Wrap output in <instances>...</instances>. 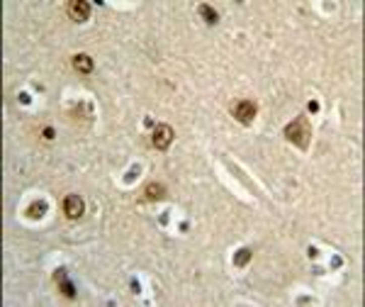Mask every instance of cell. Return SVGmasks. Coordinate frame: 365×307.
<instances>
[{
    "label": "cell",
    "instance_id": "cell-1",
    "mask_svg": "<svg viewBox=\"0 0 365 307\" xmlns=\"http://www.w3.org/2000/svg\"><path fill=\"white\" fill-rule=\"evenodd\" d=\"M309 134H312V127H309L307 117H295L290 125L285 127V137L287 141H292L299 149H307L309 146Z\"/></svg>",
    "mask_w": 365,
    "mask_h": 307
},
{
    "label": "cell",
    "instance_id": "cell-2",
    "mask_svg": "<svg viewBox=\"0 0 365 307\" xmlns=\"http://www.w3.org/2000/svg\"><path fill=\"white\" fill-rule=\"evenodd\" d=\"M231 112H234V117L239 120L241 125H251L256 112H258V105H256V100H239Z\"/></svg>",
    "mask_w": 365,
    "mask_h": 307
},
{
    "label": "cell",
    "instance_id": "cell-3",
    "mask_svg": "<svg viewBox=\"0 0 365 307\" xmlns=\"http://www.w3.org/2000/svg\"><path fill=\"white\" fill-rule=\"evenodd\" d=\"M170 141H173V127L170 125H158L154 129V134H151V144H154V149L158 151H166L170 146Z\"/></svg>",
    "mask_w": 365,
    "mask_h": 307
},
{
    "label": "cell",
    "instance_id": "cell-4",
    "mask_svg": "<svg viewBox=\"0 0 365 307\" xmlns=\"http://www.w3.org/2000/svg\"><path fill=\"white\" fill-rule=\"evenodd\" d=\"M64 212H66L69 220H78V217L85 212L83 197L81 195H66V200H64Z\"/></svg>",
    "mask_w": 365,
    "mask_h": 307
},
{
    "label": "cell",
    "instance_id": "cell-5",
    "mask_svg": "<svg viewBox=\"0 0 365 307\" xmlns=\"http://www.w3.org/2000/svg\"><path fill=\"white\" fill-rule=\"evenodd\" d=\"M90 15V5L85 0H71L69 3V17L73 22H85Z\"/></svg>",
    "mask_w": 365,
    "mask_h": 307
},
{
    "label": "cell",
    "instance_id": "cell-6",
    "mask_svg": "<svg viewBox=\"0 0 365 307\" xmlns=\"http://www.w3.org/2000/svg\"><path fill=\"white\" fill-rule=\"evenodd\" d=\"M73 69L78 73H90L93 71V59L88 54H76L73 56Z\"/></svg>",
    "mask_w": 365,
    "mask_h": 307
},
{
    "label": "cell",
    "instance_id": "cell-7",
    "mask_svg": "<svg viewBox=\"0 0 365 307\" xmlns=\"http://www.w3.org/2000/svg\"><path fill=\"white\" fill-rule=\"evenodd\" d=\"M144 197L146 200H163L166 197V188L161 183H149L146 190H144Z\"/></svg>",
    "mask_w": 365,
    "mask_h": 307
},
{
    "label": "cell",
    "instance_id": "cell-8",
    "mask_svg": "<svg viewBox=\"0 0 365 307\" xmlns=\"http://www.w3.org/2000/svg\"><path fill=\"white\" fill-rule=\"evenodd\" d=\"M44 212H49V202L46 200H37V202H32L27 208V217L39 220V217H44Z\"/></svg>",
    "mask_w": 365,
    "mask_h": 307
},
{
    "label": "cell",
    "instance_id": "cell-9",
    "mask_svg": "<svg viewBox=\"0 0 365 307\" xmlns=\"http://www.w3.org/2000/svg\"><path fill=\"white\" fill-rule=\"evenodd\" d=\"M200 15H202V17H205L210 25H217V17H219V15L214 13L210 5H200Z\"/></svg>",
    "mask_w": 365,
    "mask_h": 307
},
{
    "label": "cell",
    "instance_id": "cell-10",
    "mask_svg": "<svg viewBox=\"0 0 365 307\" xmlns=\"http://www.w3.org/2000/svg\"><path fill=\"white\" fill-rule=\"evenodd\" d=\"M249 259H251V251H249V249H241V251H236V256H234V266H246Z\"/></svg>",
    "mask_w": 365,
    "mask_h": 307
},
{
    "label": "cell",
    "instance_id": "cell-11",
    "mask_svg": "<svg viewBox=\"0 0 365 307\" xmlns=\"http://www.w3.org/2000/svg\"><path fill=\"white\" fill-rule=\"evenodd\" d=\"M61 293H64V295H69V297H73V295H76V290H73V285H71L69 280H64V278H61Z\"/></svg>",
    "mask_w": 365,
    "mask_h": 307
},
{
    "label": "cell",
    "instance_id": "cell-12",
    "mask_svg": "<svg viewBox=\"0 0 365 307\" xmlns=\"http://www.w3.org/2000/svg\"><path fill=\"white\" fill-rule=\"evenodd\" d=\"M319 110V103H317V100H312V103H309V112H317Z\"/></svg>",
    "mask_w": 365,
    "mask_h": 307
},
{
    "label": "cell",
    "instance_id": "cell-13",
    "mask_svg": "<svg viewBox=\"0 0 365 307\" xmlns=\"http://www.w3.org/2000/svg\"><path fill=\"white\" fill-rule=\"evenodd\" d=\"M44 137H46V139H51V137H54V129H51V127H49V129H44Z\"/></svg>",
    "mask_w": 365,
    "mask_h": 307
}]
</instances>
